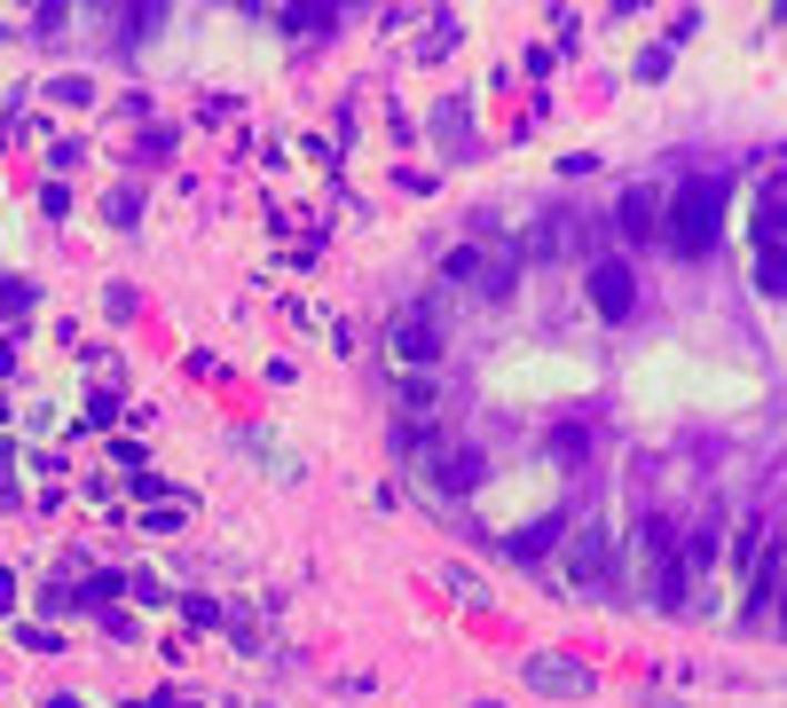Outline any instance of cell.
Returning a JSON list of instances; mask_svg holds the SVG:
<instances>
[{"instance_id": "9c48e42d", "label": "cell", "mask_w": 787, "mask_h": 708, "mask_svg": "<svg viewBox=\"0 0 787 708\" xmlns=\"http://www.w3.org/2000/svg\"><path fill=\"white\" fill-rule=\"evenodd\" d=\"M552 544H559V519H536V527H519V536H512L519 559H536V552H552Z\"/></svg>"}, {"instance_id": "7c38bea8", "label": "cell", "mask_w": 787, "mask_h": 708, "mask_svg": "<svg viewBox=\"0 0 787 708\" xmlns=\"http://www.w3.org/2000/svg\"><path fill=\"white\" fill-rule=\"evenodd\" d=\"M402 409H417V417H425V409H433V386H425V378H410V386H402Z\"/></svg>"}, {"instance_id": "8992f818", "label": "cell", "mask_w": 787, "mask_h": 708, "mask_svg": "<svg viewBox=\"0 0 787 708\" xmlns=\"http://www.w3.org/2000/svg\"><path fill=\"white\" fill-rule=\"evenodd\" d=\"M615 229H623V236H654V229H662V190H654V182L623 190V205H615Z\"/></svg>"}, {"instance_id": "30bf717a", "label": "cell", "mask_w": 787, "mask_h": 708, "mask_svg": "<svg viewBox=\"0 0 787 708\" xmlns=\"http://www.w3.org/2000/svg\"><path fill=\"white\" fill-rule=\"evenodd\" d=\"M552 449H559V457H583V449H591V433H583V425H559V433H552Z\"/></svg>"}, {"instance_id": "3957f363", "label": "cell", "mask_w": 787, "mask_h": 708, "mask_svg": "<svg viewBox=\"0 0 787 708\" xmlns=\"http://www.w3.org/2000/svg\"><path fill=\"white\" fill-rule=\"evenodd\" d=\"M394 363L402 371H433L442 363V323L433 315H394Z\"/></svg>"}, {"instance_id": "6da1fadb", "label": "cell", "mask_w": 787, "mask_h": 708, "mask_svg": "<svg viewBox=\"0 0 787 708\" xmlns=\"http://www.w3.org/2000/svg\"><path fill=\"white\" fill-rule=\"evenodd\" d=\"M725 173H693V182L677 190V205H669V236H677V252H693V260H702L709 244H717V229H725Z\"/></svg>"}, {"instance_id": "52a82bcc", "label": "cell", "mask_w": 787, "mask_h": 708, "mask_svg": "<svg viewBox=\"0 0 787 708\" xmlns=\"http://www.w3.org/2000/svg\"><path fill=\"white\" fill-rule=\"evenodd\" d=\"M528 685H536V692H591V677H583V669H567L559 654L528 661Z\"/></svg>"}, {"instance_id": "5bb4252c", "label": "cell", "mask_w": 787, "mask_h": 708, "mask_svg": "<svg viewBox=\"0 0 787 708\" xmlns=\"http://www.w3.org/2000/svg\"><path fill=\"white\" fill-rule=\"evenodd\" d=\"M48 708H79V700H48Z\"/></svg>"}, {"instance_id": "4fadbf2b", "label": "cell", "mask_w": 787, "mask_h": 708, "mask_svg": "<svg viewBox=\"0 0 787 708\" xmlns=\"http://www.w3.org/2000/svg\"><path fill=\"white\" fill-rule=\"evenodd\" d=\"M158 708H198V700H182V692H173V700H158Z\"/></svg>"}, {"instance_id": "277c9868", "label": "cell", "mask_w": 787, "mask_h": 708, "mask_svg": "<svg viewBox=\"0 0 787 708\" xmlns=\"http://www.w3.org/2000/svg\"><path fill=\"white\" fill-rule=\"evenodd\" d=\"M591 307H598L606 323H623V315L638 307V276L623 269V260H598V269H591Z\"/></svg>"}, {"instance_id": "7a4b0ae2", "label": "cell", "mask_w": 787, "mask_h": 708, "mask_svg": "<svg viewBox=\"0 0 787 708\" xmlns=\"http://www.w3.org/2000/svg\"><path fill=\"white\" fill-rule=\"evenodd\" d=\"M646 598L654 606L685 598V559H677V527L669 519H646Z\"/></svg>"}, {"instance_id": "8fae6325", "label": "cell", "mask_w": 787, "mask_h": 708, "mask_svg": "<svg viewBox=\"0 0 787 708\" xmlns=\"http://www.w3.org/2000/svg\"><path fill=\"white\" fill-rule=\"evenodd\" d=\"M284 24H300V32H331V24H339V9H300V17H284Z\"/></svg>"}, {"instance_id": "ba28073f", "label": "cell", "mask_w": 787, "mask_h": 708, "mask_svg": "<svg viewBox=\"0 0 787 708\" xmlns=\"http://www.w3.org/2000/svg\"><path fill=\"white\" fill-rule=\"evenodd\" d=\"M433 481H442L450 496H465V488L481 481V457H473V449H442V465H433Z\"/></svg>"}, {"instance_id": "5b68a950", "label": "cell", "mask_w": 787, "mask_h": 708, "mask_svg": "<svg viewBox=\"0 0 787 708\" xmlns=\"http://www.w3.org/2000/svg\"><path fill=\"white\" fill-rule=\"evenodd\" d=\"M606 567H615V536H606L598 519H591V527H575V544H567V575H575V583L591 590V583H598Z\"/></svg>"}]
</instances>
